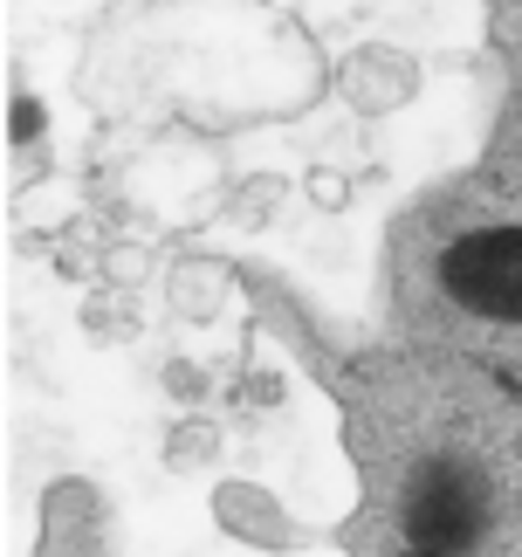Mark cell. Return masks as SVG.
Listing matches in <instances>:
<instances>
[{"label": "cell", "instance_id": "3957f363", "mask_svg": "<svg viewBox=\"0 0 522 557\" xmlns=\"http://www.w3.org/2000/svg\"><path fill=\"white\" fill-rule=\"evenodd\" d=\"M41 132V111H35V103H21V111H14V138H35Z\"/></svg>", "mask_w": 522, "mask_h": 557}, {"label": "cell", "instance_id": "6da1fadb", "mask_svg": "<svg viewBox=\"0 0 522 557\" xmlns=\"http://www.w3.org/2000/svg\"><path fill=\"white\" fill-rule=\"evenodd\" d=\"M488 517H495L488 475H482V468H474L468 455H426V461L406 475L399 523H406L412 550H433V557H468L474 544L488 537Z\"/></svg>", "mask_w": 522, "mask_h": 557}, {"label": "cell", "instance_id": "7a4b0ae2", "mask_svg": "<svg viewBox=\"0 0 522 557\" xmlns=\"http://www.w3.org/2000/svg\"><path fill=\"white\" fill-rule=\"evenodd\" d=\"M440 283L461 310L522 324V227H474L440 255Z\"/></svg>", "mask_w": 522, "mask_h": 557}, {"label": "cell", "instance_id": "277c9868", "mask_svg": "<svg viewBox=\"0 0 522 557\" xmlns=\"http://www.w3.org/2000/svg\"><path fill=\"white\" fill-rule=\"evenodd\" d=\"M406 557H433V550H406Z\"/></svg>", "mask_w": 522, "mask_h": 557}]
</instances>
